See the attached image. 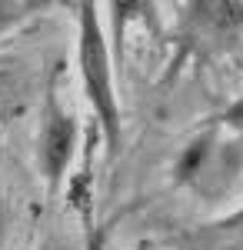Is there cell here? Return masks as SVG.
I'll list each match as a JSON object with an SVG mask.
<instances>
[{"mask_svg": "<svg viewBox=\"0 0 243 250\" xmlns=\"http://www.w3.org/2000/svg\"><path fill=\"white\" fill-rule=\"evenodd\" d=\"M80 77L87 87V97L94 104L97 117L103 124V134L110 150L120 144V110H117V97H113V80H110V54L97 23L94 3H87L80 10Z\"/></svg>", "mask_w": 243, "mask_h": 250, "instance_id": "obj_1", "label": "cell"}, {"mask_svg": "<svg viewBox=\"0 0 243 250\" xmlns=\"http://www.w3.org/2000/svg\"><path fill=\"white\" fill-rule=\"evenodd\" d=\"M74 144H77V124L63 114H54L43 127V137H40V160H43V177L50 187L60 184V177L74 157Z\"/></svg>", "mask_w": 243, "mask_h": 250, "instance_id": "obj_2", "label": "cell"}, {"mask_svg": "<svg viewBox=\"0 0 243 250\" xmlns=\"http://www.w3.org/2000/svg\"><path fill=\"white\" fill-rule=\"evenodd\" d=\"M223 120L230 124V127H233V130H243V97L237 100V104H233V107H230V110H226Z\"/></svg>", "mask_w": 243, "mask_h": 250, "instance_id": "obj_3", "label": "cell"}, {"mask_svg": "<svg viewBox=\"0 0 243 250\" xmlns=\"http://www.w3.org/2000/svg\"><path fill=\"white\" fill-rule=\"evenodd\" d=\"M217 230H243V210L233 213V217H226L223 224H217Z\"/></svg>", "mask_w": 243, "mask_h": 250, "instance_id": "obj_4", "label": "cell"}, {"mask_svg": "<svg viewBox=\"0 0 243 250\" xmlns=\"http://www.w3.org/2000/svg\"><path fill=\"white\" fill-rule=\"evenodd\" d=\"M10 17H14V10H10L7 3H0V27H3V23H7Z\"/></svg>", "mask_w": 243, "mask_h": 250, "instance_id": "obj_5", "label": "cell"}, {"mask_svg": "<svg viewBox=\"0 0 243 250\" xmlns=\"http://www.w3.org/2000/svg\"><path fill=\"white\" fill-rule=\"evenodd\" d=\"M0 244H3V207H0Z\"/></svg>", "mask_w": 243, "mask_h": 250, "instance_id": "obj_6", "label": "cell"}, {"mask_svg": "<svg viewBox=\"0 0 243 250\" xmlns=\"http://www.w3.org/2000/svg\"><path fill=\"white\" fill-rule=\"evenodd\" d=\"M54 250H70V247H54Z\"/></svg>", "mask_w": 243, "mask_h": 250, "instance_id": "obj_7", "label": "cell"}]
</instances>
